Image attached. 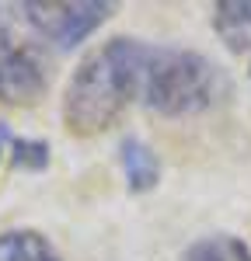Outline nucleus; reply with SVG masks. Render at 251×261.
I'll return each mask as SVG.
<instances>
[{
  "label": "nucleus",
  "mask_w": 251,
  "mask_h": 261,
  "mask_svg": "<svg viewBox=\"0 0 251 261\" xmlns=\"http://www.w3.org/2000/svg\"><path fill=\"white\" fill-rule=\"evenodd\" d=\"M146 49L150 42L143 39L115 35L77 63L60 101V115L70 136H98L122 119L129 105H140Z\"/></svg>",
  "instance_id": "f257e3e1"
},
{
  "label": "nucleus",
  "mask_w": 251,
  "mask_h": 261,
  "mask_svg": "<svg viewBox=\"0 0 251 261\" xmlns=\"http://www.w3.org/2000/svg\"><path fill=\"white\" fill-rule=\"evenodd\" d=\"M230 94V81L220 63L195 49L154 45L146 49L140 105L164 119H188L216 108Z\"/></svg>",
  "instance_id": "f03ea898"
},
{
  "label": "nucleus",
  "mask_w": 251,
  "mask_h": 261,
  "mask_svg": "<svg viewBox=\"0 0 251 261\" xmlns=\"http://www.w3.org/2000/svg\"><path fill=\"white\" fill-rule=\"evenodd\" d=\"M21 24L53 49H77L105 21L115 14V4L105 0H70V4H18Z\"/></svg>",
  "instance_id": "7ed1b4c3"
},
{
  "label": "nucleus",
  "mask_w": 251,
  "mask_h": 261,
  "mask_svg": "<svg viewBox=\"0 0 251 261\" xmlns=\"http://www.w3.org/2000/svg\"><path fill=\"white\" fill-rule=\"evenodd\" d=\"M35 35H21L14 18L0 4V101L7 105H32L45 94L49 73Z\"/></svg>",
  "instance_id": "20e7f679"
},
{
  "label": "nucleus",
  "mask_w": 251,
  "mask_h": 261,
  "mask_svg": "<svg viewBox=\"0 0 251 261\" xmlns=\"http://www.w3.org/2000/svg\"><path fill=\"white\" fill-rule=\"evenodd\" d=\"M119 164H122V178L129 192H150L161 181V161L150 150V143H143L140 136H126L119 143Z\"/></svg>",
  "instance_id": "39448f33"
},
{
  "label": "nucleus",
  "mask_w": 251,
  "mask_h": 261,
  "mask_svg": "<svg viewBox=\"0 0 251 261\" xmlns=\"http://www.w3.org/2000/svg\"><path fill=\"white\" fill-rule=\"evenodd\" d=\"M213 32L230 53H251V0L213 4Z\"/></svg>",
  "instance_id": "423d86ee"
},
{
  "label": "nucleus",
  "mask_w": 251,
  "mask_h": 261,
  "mask_svg": "<svg viewBox=\"0 0 251 261\" xmlns=\"http://www.w3.org/2000/svg\"><path fill=\"white\" fill-rule=\"evenodd\" d=\"M0 261H63V254L45 233L32 226H18L0 233Z\"/></svg>",
  "instance_id": "0eeeda50"
},
{
  "label": "nucleus",
  "mask_w": 251,
  "mask_h": 261,
  "mask_svg": "<svg viewBox=\"0 0 251 261\" xmlns=\"http://www.w3.org/2000/svg\"><path fill=\"white\" fill-rule=\"evenodd\" d=\"M182 261H251V244L237 233H209L188 244Z\"/></svg>",
  "instance_id": "6e6552de"
},
{
  "label": "nucleus",
  "mask_w": 251,
  "mask_h": 261,
  "mask_svg": "<svg viewBox=\"0 0 251 261\" xmlns=\"http://www.w3.org/2000/svg\"><path fill=\"white\" fill-rule=\"evenodd\" d=\"M14 164L24 171H42L49 167V143L42 140H14Z\"/></svg>",
  "instance_id": "1a4fd4ad"
},
{
  "label": "nucleus",
  "mask_w": 251,
  "mask_h": 261,
  "mask_svg": "<svg viewBox=\"0 0 251 261\" xmlns=\"http://www.w3.org/2000/svg\"><path fill=\"white\" fill-rule=\"evenodd\" d=\"M11 143H14V136H11V129H7V125L0 122V153H4V150H7Z\"/></svg>",
  "instance_id": "9d476101"
}]
</instances>
